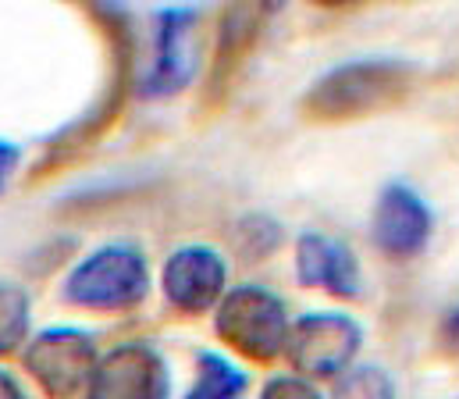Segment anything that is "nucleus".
<instances>
[{"label": "nucleus", "instance_id": "nucleus-16", "mask_svg": "<svg viewBox=\"0 0 459 399\" xmlns=\"http://www.w3.org/2000/svg\"><path fill=\"white\" fill-rule=\"evenodd\" d=\"M260 399H325V396L314 389V382H307L299 375H278V378H271L260 389Z\"/></svg>", "mask_w": 459, "mask_h": 399}, {"label": "nucleus", "instance_id": "nucleus-13", "mask_svg": "<svg viewBox=\"0 0 459 399\" xmlns=\"http://www.w3.org/2000/svg\"><path fill=\"white\" fill-rule=\"evenodd\" d=\"M29 292L18 285H0V357L18 350L29 335Z\"/></svg>", "mask_w": 459, "mask_h": 399}, {"label": "nucleus", "instance_id": "nucleus-10", "mask_svg": "<svg viewBox=\"0 0 459 399\" xmlns=\"http://www.w3.org/2000/svg\"><path fill=\"white\" fill-rule=\"evenodd\" d=\"M267 18H271V4H231L225 11L218 47H214L211 79H207V100L211 104H225V97H231L249 54L260 43Z\"/></svg>", "mask_w": 459, "mask_h": 399}, {"label": "nucleus", "instance_id": "nucleus-19", "mask_svg": "<svg viewBox=\"0 0 459 399\" xmlns=\"http://www.w3.org/2000/svg\"><path fill=\"white\" fill-rule=\"evenodd\" d=\"M0 399H25L22 389H18V382H14L7 371H0Z\"/></svg>", "mask_w": 459, "mask_h": 399}, {"label": "nucleus", "instance_id": "nucleus-15", "mask_svg": "<svg viewBox=\"0 0 459 399\" xmlns=\"http://www.w3.org/2000/svg\"><path fill=\"white\" fill-rule=\"evenodd\" d=\"M235 243H238V250L246 257L260 261V257H267V254H274L281 247V225L274 218H267V214H246L238 221V229H235Z\"/></svg>", "mask_w": 459, "mask_h": 399}, {"label": "nucleus", "instance_id": "nucleus-8", "mask_svg": "<svg viewBox=\"0 0 459 399\" xmlns=\"http://www.w3.org/2000/svg\"><path fill=\"white\" fill-rule=\"evenodd\" d=\"M86 399H168V371L153 346L128 343L97 360Z\"/></svg>", "mask_w": 459, "mask_h": 399}, {"label": "nucleus", "instance_id": "nucleus-5", "mask_svg": "<svg viewBox=\"0 0 459 399\" xmlns=\"http://www.w3.org/2000/svg\"><path fill=\"white\" fill-rule=\"evenodd\" d=\"M97 360V343L79 328H47L25 350V371L50 399H72L82 393Z\"/></svg>", "mask_w": 459, "mask_h": 399}, {"label": "nucleus", "instance_id": "nucleus-4", "mask_svg": "<svg viewBox=\"0 0 459 399\" xmlns=\"http://www.w3.org/2000/svg\"><path fill=\"white\" fill-rule=\"evenodd\" d=\"M363 343V328L349 314H307L292 321L285 339V357L292 371L307 382L342 378L352 368Z\"/></svg>", "mask_w": 459, "mask_h": 399}, {"label": "nucleus", "instance_id": "nucleus-17", "mask_svg": "<svg viewBox=\"0 0 459 399\" xmlns=\"http://www.w3.org/2000/svg\"><path fill=\"white\" fill-rule=\"evenodd\" d=\"M18 160H22L18 146H14V143H4V139H0V193L7 189V182H11L14 168H18Z\"/></svg>", "mask_w": 459, "mask_h": 399}, {"label": "nucleus", "instance_id": "nucleus-9", "mask_svg": "<svg viewBox=\"0 0 459 399\" xmlns=\"http://www.w3.org/2000/svg\"><path fill=\"white\" fill-rule=\"evenodd\" d=\"M229 282V265L211 247H182L168 257L160 285L178 314H207L221 303Z\"/></svg>", "mask_w": 459, "mask_h": 399}, {"label": "nucleus", "instance_id": "nucleus-18", "mask_svg": "<svg viewBox=\"0 0 459 399\" xmlns=\"http://www.w3.org/2000/svg\"><path fill=\"white\" fill-rule=\"evenodd\" d=\"M442 332H446V346H453V350H459V310H453V314L446 317Z\"/></svg>", "mask_w": 459, "mask_h": 399}, {"label": "nucleus", "instance_id": "nucleus-3", "mask_svg": "<svg viewBox=\"0 0 459 399\" xmlns=\"http://www.w3.org/2000/svg\"><path fill=\"white\" fill-rule=\"evenodd\" d=\"M146 292H150L146 257L128 243H111V247L93 250L65 278L68 303L86 307V310H104V314L139 307Z\"/></svg>", "mask_w": 459, "mask_h": 399}, {"label": "nucleus", "instance_id": "nucleus-2", "mask_svg": "<svg viewBox=\"0 0 459 399\" xmlns=\"http://www.w3.org/2000/svg\"><path fill=\"white\" fill-rule=\"evenodd\" d=\"M289 310L285 303L260 289V285H238L221 296L218 314H214V332L229 346L231 353L253 360V364H271L285 353L289 339Z\"/></svg>", "mask_w": 459, "mask_h": 399}, {"label": "nucleus", "instance_id": "nucleus-11", "mask_svg": "<svg viewBox=\"0 0 459 399\" xmlns=\"http://www.w3.org/2000/svg\"><path fill=\"white\" fill-rule=\"evenodd\" d=\"M296 278L307 289H321L339 299L359 296V261L352 247L325 232H303L296 239Z\"/></svg>", "mask_w": 459, "mask_h": 399}, {"label": "nucleus", "instance_id": "nucleus-12", "mask_svg": "<svg viewBox=\"0 0 459 399\" xmlns=\"http://www.w3.org/2000/svg\"><path fill=\"white\" fill-rule=\"evenodd\" d=\"M246 375L231 364L229 357L204 350L196 357V382L186 399H242L246 396Z\"/></svg>", "mask_w": 459, "mask_h": 399}, {"label": "nucleus", "instance_id": "nucleus-1", "mask_svg": "<svg viewBox=\"0 0 459 399\" xmlns=\"http://www.w3.org/2000/svg\"><path fill=\"white\" fill-rule=\"evenodd\" d=\"M417 90V68L406 61H349L321 75L299 100L310 126H349L406 104Z\"/></svg>", "mask_w": 459, "mask_h": 399}, {"label": "nucleus", "instance_id": "nucleus-14", "mask_svg": "<svg viewBox=\"0 0 459 399\" xmlns=\"http://www.w3.org/2000/svg\"><path fill=\"white\" fill-rule=\"evenodd\" d=\"M335 399H395V382L385 368L359 364L335 378Z\"/></svg>", "mask_w": 459, "mask_h": 399}, {"label": "nucleus", "instance_id": "nucleus-6", "mask_svg": "<svg viewBox=\"0 0 459 399\" xmlns=\"http://www.w3.org/2000/svg\"><path fill=\"white\" fill-rule=\"evenodd\" d=\"M431 232H435V214L413 186L388 182L377 193V204L370 214V236L385 257H392V261L420 257L431 243Z\"/></svg>", "mask_w": 459, "mask_h": 399}, {"label": "nucleus", "instance_id": "nucleus-7", "mask_svg": "<svg viewBox=\"0 0 459 399\" xmlns=\"http://www.w3.org/2000/svg\"><path fill=\"white\" fill-rule=\"evenodd\" d=\"M196 11H160L153 57L139 79L146 97H175L196 75Z\"/></svg>", "mask_w": 459, "mask_h": 399}]
</instances>
